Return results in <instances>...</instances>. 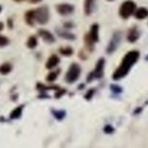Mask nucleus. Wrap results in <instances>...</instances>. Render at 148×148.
I'll return each mask as SVG.
<instances>
[{
    "instance_id": "nucleus-1",
    "label": "nucleus",
    "mask_w": 148,
    "mask_h": 148,
    "mask_svg": "<svg viewBox=\"0 0 148 148\" xmlns=\"http://www.w3.org/2000/svg\"><path fill=\"white\" fill-rule=\"evenodd\" d=\"M139 58H140V53L138 51H130L129 53H127L122 59L120 66L113 73V76H112L113 80L119 81L124 78L125 76H127L133 64H135L138 62Z\"/></svg>"
},
{
    "instance_id": "nucleus-2",
    "label": "nucleus",
    "mask_w": 148,
    "mask_h": 148,
    "mask_svg": "<svg viewBox=\"0 0 148 148\" xmlns=\"http://www.w3.org/2000/svg\"><path fill=\"white\" fill-rule=\"evenodd\" d=\"M99 41V24L94 23L92 24L91 29H90L89 33L85 35V42H86L87 47L92 51L94 47V45Z\"/></svg>"
},
{
    "instance_id": "nucleus-3",
    "label": "nucleus",
    "mask_w": 148,
    "mask_h": 148,
    "mask_svg": "<svg viewBox=\"0 0 148 148\" xmlns=\"http://www.w3.org/2000/svg\"><path fill=\"white\" fill-rule=\"evenodd\" d=\"M136 9V4L132 0H127V1L123 2L122 5L119 8V15L123 18V19H128L130 16L134 14V11Z\"/></svg>"
},
{
    "instance_id": "nucleus-4",
    "label": "nucleus",
    "mask_w": 148,
    "mask_h": 148,
    "mask_svg": "<svg viewBox=\"0 0 148 148\" xmlns=\"http://www.w3.org/2000/svg\"><path fill=\"white\" fill-rule=\"evenodd\" d=\"M104 69H105V59H100L96 64L95 70L88 75L87 82H93L95 80H100L104 76Z\"/></svg>"
},
{
    "instance_id": "nucleus-5",
    "label": "nucleus",
    "mask_w": 148,
    "mask_h": 148,
    "mask_svg": "<svg viewBox=\"0 0 148 148\" xmlns=\"http://www.w3.org/2000/svg\"><path fill=\"white\" fill-rule=\"evenodd\" d=\"M81 72H82V70H81L80 64H76V62H74V64H71L70 68H69V70H68V72H66V83H69V84H73V83L77 82L78 79L80 78Z\"/></svg>"
},
{
    "instance_id": "nucleus-6",
    "label": "nucleus",
    "mask_w": 148,
    "mask_h": 148,
    "mask_svg": "<svg viewBox=\"0 0 148 148\" xmlns=\"http://www.w3.org/2000/svg\"><path fill=\"white\" fill-rule=\"evenodd\" d=\"M121 39H122V32L120 30L115 31L113 33V35H112L111 40L108 43L107 49H106V53L108 55H111V53H113L117 49V47H119V45L121 42Z\"/></svg>"
},
{
    "instance_id": "nucleus-7",
    "label": "nucleus",
    "mask_w": 148,
    "mask_h": 148,
    "mask_svg": "<svg viewBox=\"0 0 148 148\" xmlns=\"http://www.w3.org/2000/svg\"><path fill=\"white\" fill-rule=\"evenodd\" d=\"M49 19V11L47 7L42 6L34 10V20L40 24H45Z\"/></svg>"
},
{
    "instance_id": "nucleus-8",
    "label": "nucleus",
    "mask_w": 148,
    "mask_h": 148,
    "mask_svg": "<svg viewBox=\"0 0 148 148\" xmlns=\"http://www.w3.org/2000/svg\"><path fill=\"white\" fill-rule=\"evenodd\" d=\"M57 10L60 15H69V14H72L75 10V7L71 4L68 3H64V4H60L57 6Z\"/></svg>"
},
{
    "instance_id": "nucleus-9",
    "label": "nucleus",
    "mask_w": 148,
    "mask_h": 148,
    "mask_svg": "<svg viewBox=\"0 0 148 148\" xmlns=\"http://www.w3.org/2000/svg\"><path fill=\"white\" fill-rule=\"evenodd\" d=\"M139 37H140V31H139V29L136 27V26L132 27L130 30L128 31V34H127V40H128L129 42H131V43L136 42V41L139 39Z\"/></svg>"
},
{
    "instance_id": "nucleus-10",
    "label": "nucleus",
    "mask_w": 148,
    "mask_h": 148,
    "mask_svg": "<svg viewBox=\"0 0 148 148\" xmlns=\"http://www.w3.org/2000/svg\"><path fill=\"white\" fill-rule=\"evenodd\" d=\"M38 34L45 42H49V43H53L56 41V38L53 34H51L49 31L45 30V29H39L38 30Z\"/></svg>"
},
{
    "instance_id": "nucleus-11",
    "label": "nucleus",
    "mask_w": 148,
    "mask_h": 148,
    "mask_svg": "<svg viewBox=\"0 0 148 148\" xmlns=\"http://www.w3.org/2000/svg\"><path fill=\"white\" fill-rule=\"evenodd\" d=\"M134 16L137 18V19H145L146 17H148V9L145 7H140L135 9L134 11Z\"/></svg>"
},
{
    "instance_id": "nucleus-12",
    "label": "nucleus",
    "mask_w": 148,
    "mask_h": 148,
    "mask_svg": "<svg viewBox=\"0 0 148 148\" xmlns=\"http://www.w3.org/2000/svg\"><path fill=\"white\" fill-rule=\"evenodd\" d=\"M59 64H60L59 57L56 55H53L51 57H49V60H47V64H45V68L49 69V70H51V69L56 68Z\"/></svg>"
},
{
    "instance_id": "nucleus-13",
    "label": "nucleus",
    "mask_w": 148,
    "mask_h": 148,
    "mask_svg": "<svg viewBox=\"0 0 148 148\" xmlns=\"http://www.w3.org/2000/svg\"><path fill=\"white\" fill-rule=\"evenodd\" d=\"M94 5H95V0H85L84 3V11L86 15H90L94 10Z\"/></svg>"
},
{
    "instance_id": "nucleus-14",
    "label": "nucleus",
    "mask_w": 148,
    "mask_h": 148,
    "mask_svg": "<svg viewBox=\"0 0 148 148\" xmlns=\"http://www.w3.org/2000/svg\"><path fill=\"white\" fill-rule=\"evenodd\" d=\"M25 21L28 25H33L34 24V10H28L25 14Z\"/></svg>"
},
{
    "instance_id": "nucleus-15",
    "label": "nucleus",
    "mask_w": 148,
    "mask_h": 148,
    "mask_svg": "<svg viewBox=\"0 0 148 148\" xmlns=\"http://www.w3.org/2000/svg\"><path fill=\"white\" fill-rule=\"evenodd\" d=\"M22 110H23V106L22 105L19 106V107H17V108H15V109L11 112V114H10V118L11 119H18L20 116H21Z\"/></svg>"
},
{
    "instance_id": "nucleus-16",
    "label": "nucleus",
    "mask_w": 148,
    "mask_h": 148,
    "mask_svg": "<svg viewBox=\"0 0 148 148\" xmlns=\"http://www.w3.org/2000/svg\"><path fill=\"white\" fill-rule=\"evenodd\" d=\"M58 33H59V35L60 37H62V38H66V39H69V40H74V39L76 38L75 34L70 33V32H66V31H64V30H58Z\"/></svg>"
},
{
    "instance_id": "nucleus-17",
    "label": "nucleus",
    "mask_w": 148,
    "mask_h": 148,
    "mask_svg": "<svg viewBox=\"0 0 148 148\" xmlns=\"http://www.w3.org/2000/svg\"><path fill=\"white\" fill-rule=\"evenodd\" d=\"M11 70H12L11 64H8V62H6V64H3L1 66H0V74L7 75V74H9V73L11 72Z\"/></svg>"
},
{
    "instance_id": "nucleus-18",
    "label": "nucleus",
    "mask_w": 148,
    "mask_h": 148,
    "mask_svg": "<svg viewBox=\"0 0 148 148\" xmlns=\"http://www.w3.org/2000/svg\"><path fill=\"white\" fill-rule=\"evenodd\" d=\"M60 53H62V56H64V57H70V56H72L73 53H74V51H73L72 47H66L60 49Z\"/></svg>"
},
{
    "instance_id": "nucleus-19",
    "label": "nucleus",
    "mask_w": 148,
    "mask_h": 148,
    "mask_svg": "<svg viewBox=\"0 0 148 148\" xmlns=\"http://www.w3.org/2000/svg\"><path fill=\"white\" fill-rule=\"evenodd\" d=\"M26 45L29 49H34L37 45V39L35 36H30L29 38L27 39V42H26Z\"/></svg>"
},
{
    "instance_id": "nucleus-20",
    "label": "nucleus",
    "mask_w": 148,
    "mask_h": 148,
    "mask_svg": "<svg viewBox=\"0 0 148 148\" xmlns=\"http://www.w3.org/2000/svg\"><path fill=\"white\" fill-rule=\"evenodd\" d=\"M110 90H111V92L113 94H122L123 93L122 87L118 86V85H115V84H113V85L110 86Z\"/></svg>"
},
{
    "instance_id": "nucleus-21",
    "label": "nucleus",
    "mask_w": 148,
    "mask_h": 148,
    "mask_svg": "<svg viewBox=\"0 0 148 148\" xmlns=\"http://www.w3.org/2000/svg\"><path fill=\"white\" fill-rule=\"evenodd\" d=\"M114 131H115L114 127L110 124H107L105 127H104V132H105L106 134H111V133H113Z\"/></svg>"
},
{
    "instance_id": "nucleus-22",
    "label": "nucleus",
    "mask_w": 148,
    "mask_h": 148,
    "mask_svg": "<svg viewBox=\"0 0 148 148\" xmlns=\"http://www.w3.org/2000/svg\"><path fill=\"white\" fill-rule=\"evenodd\" d=\"M8 43H9V39H8L7 37L0 35V47H5V45H7Z\"/></svg>"
},
{
    "instance_id": "nucleus-23",
    "label": "nucleus",
    "mask_w": 148,
    "mask_h": 148,
    "mask_svg": "<svg viewBox=\"0 0 148 148\" xmlns=\"http://www.w3.org/2000/svg\"><path fill=\"white\" fill-rule=\"evenodd\" d=\"M53 114H55L56 118L59 119V120L64 119V116H66V112L64 111H53Z\"/></svg>"
},
{
    "instance_id": "nucleus-24",
    "label": "nucleus",
    "mask_w": 148,
    "mask_h": 148,
    "mask_svg": "<svg viewBox=\"0 0 148 148\" xmlns=\"http://www.w3.org/2000/svg\"><path fill=\"white\" fill-rule=\"evenodd\" d=\"M58 78V73H51V74L47 75V81H49V82H53V81H56Z\"/></svg>"
},
{
    "instance_id": "nucleus-25",
    "label": "nucleus",
    "mask_w": 148,
    "mask_h": 148,
    "mask_svg": "<svg viewBox=\"0 0 148 148\" xmlns=\"http://www.w3.org/2000/svg\"><path fill=\"white\" fill-rule=\"evenodd\" d=\"M94 94H95V89H91L90 91H88V93L85 96V98H86L87 100H91V98L93 97Z\"/></svg>"
},
{
    "instance_id": "nucleus-26",
    "label": "nucleus",
    "mask_w": 148,
    "mask_h": 148,
    "mask_svg": "<svg viewBox=\"0 0 148 148\" xmlns=\"http://www.w3.org/2000/svg\"><path fill=\"white\" fill-rule=\"evenodd\" d=\"M64 26L66 28H73V26L74 25H73V23H71V22H66V23L64 24Z\"/></svg>"
},
{
    "instance_id": "nucleus-27",
    "label": "nucleus",
    "mask_w": 148,
    "mask_h": 148,
    "mask_svg": "<svg viewBox=\"0 0 148 148\" xmlns=\"http://www.w3.org/2000/svg\"><path fill=\"white\" fill-rule=\"evenodd\" d=\"M41 0H30L31 3H37V2H40Z\"/></svg>"
},
{
    "instance_id": "nucleus-28",
    "label": "nucleus",
    "mask_w": 148,
    "mask_h": 148,
    "mask_svg": "<svg viewBox=\"0 0 148 148\" xmlns=\"http://www.w3.org/2000/svg\"><path fill=\"white\" fill-rule=\"evenodd\" d=\"M3 23H2V22H0V31H1L2 29H3Z\"/></svg>"
},
{
    "instance_id": "nucleus-29",
    "label": "nucleus",
    "mask_w": 148,
    "mask_h": 148,
    "mask_svg": "<svg viewBox=\"0 0 148 148\" xmlns=\"http://www.w3.org/2000/svg\"><path fill=\"white\" fill-rule=\"evenodd\" d=\"M14 1H16V2H22V1H24V0H14Z\"/></svg>"
},
{
    "instance_id": "nucleus-30",
    "label": "nucleus",
    "mask_w": 148,
    "mask_h": 148,
    "mask_svg": "<svg viewBox=\"0 0 148 148\" xmlns=\"http://www.w3.org/2000/svg\"><path fill=\"white\" fill-rule=\"evenodd\" d=\"M145 60H147V62H148V55L146 56V58H145Z\"/></svg>"
},
{
    "instance_id": "nucleus-31",
    "label": "nucleus",
    "mask_w": 148,
    "mask_h": 148,
    "mask_svg": "<svg viewBox=\"0 0 148 148\" xmlns=\"http://www.w3.org/2000/svg\"><path fill=\"white\" fill-rule=\"evenodd\" d=\"M1 10H2V7H1V6H0V12H1Z\"/></svg>"
},
{
    "instance_id": "nucleus-32",
    "label": "nucleus",
    "mask_w": 148,
    "mask_h": 148,
    "mask_svg": "<svg viewBox=\"0 0 148 148\" xmlns=\"http://www.w3.org/2000/svg\"><path fill=\"white\" fill-rule=\"evenodd\" d=\"M109 1H112V0H109Z\"/></svg>"
}]
</instances>
